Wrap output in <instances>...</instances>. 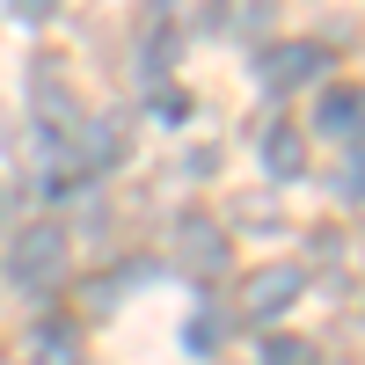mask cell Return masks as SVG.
Here are the masks:
<instances>
[{
    "label": "cell",
    "mask_w": 365,
    "mask_h": 365,
    "mask_svg": "<svg viewBox=\"0 0 365 365\" xmlns=\"http://www.w3.org/2000/svg\"><path fill=\"white\" fill-rule=\"evenodd\" d=\"M8 8H15V22H51L58 0H8Z\"/></svg>",
    "instance_id": "cell-12"
},
{
    "label": "cell",
    "mask_w": 365,
    "mask_h": 365,
    "mask_svg": "<svg viewBox=\"0 0 365 365\" xmlns=\"http://www.w3.org/2000/svg\"><path fill=\"white\" fill-rule=\"evenodd\" d=\"M263 168H270V182L307 175V139H299V125H270L263 132Z\"/></svg>",
    "instance_id": "cell-5"
},
{
    "label": "cell",
    "mask_w": 365,
    "mask_h": 365,
    "mask_svg": "<svg viewBox=\"0 0 365 365\" xmlns=\"http://www.w3.org/2000/svg\"><path fill=\"white\" fill-rule=\"evenodd\" d=\"M336 197L358 212V154H344V168H336Z\"/></svg>",
    "instance_id": "cell-11"
},
{
    "label": "cell",
    "mask_w": 365,
    "mask_h": 365,
    "mask_svg": "<svg viewBox=\"0 0 365 365\" xmlns=\"http://www.w3.org/2000/svg\"><path fill=\"white\" fill-rule=\"evenodd\" d=\"M314 125H322L329 139H344V146H351V139H358V88H329Z\"/></svg>",
    "instance_id": "cell-6"
},
{
    "label": "cell",
    "mask_w": 365,
    "mask_h": 365,
    "mask_svg": "<svg viewBox=\"0 0 365 365\" xmlns=\"http://www.w3.org/2000/svg\"><path fill=\"white\" fill-rule=\"evenodd\" d=\"M263 365H322V358H314L307 336H270L263 344Z\"/></svg>",
    "instance_id": "cell-8"
},
{
    "label": "cell",
    "mask_w": 365,
    "mask_h": 365,
    "mask_svg": "<svg viewBox=\"0 0 365 365\" xmlns=\"http://www.w3.org/2000/svg\"><path fill=\"white\" fill-rule=\"evenodd\" d=\"M0 205H8V197H0Z\"/></svg>",
    "instance_id": "cell-13"
},
{
    "label": "cell",
    "mask_w": 365,
    "mask_h": 365,
    "mask_svg": "<svg viewBox=\"0 0 365 365\" xmlns=\"http://www.w3.org/2000/svg\"><path fill=\"white\" fill-rule=\"evenodd\" d=\"M292 299H299V270H292V263H270V270H256V278H249L241 314H249V322H278Z\"/></svg>",
    "instance_id": "cell-4"
},
{
    "label": "cell",
    "mask_w": 365,
    "mask_h": 365,
    "mask_svg": "<svg viewBox=\"0 0 365 365\" xmlns=\"http://www.w3.org/2000/svg\"><path fill=\"white\" fill-rule=\"evenodd\" d=\"M314 73H329V51L322 44H270L263 58H256V81L263 88H299V81H314Z\"/></svg>",
    "instance_id": "cell-3"
},
{
    "label": "cell",
    "mask_w": 365,
    "mask_h": 365,
    "mask_svg": "<svg viewBox=\"0 0 365 365\" xmlns=\"http://www.w3.org/2000/svg\"><path fill=\"white\" fill-rule=\"evenodd\" d=\"M29 344H37V351H29L37 365H81V344H73V329H37Z\"/></svg>",
    "instance_id": "cell-7"
},
{
    "label": "cell",
    "mask_w": 365,
    "mask_h": 365,
    "mask_svg": "<svg viewBox=\"0 0 365 365\" xmlns=\"http://www.w3.org/2000/svg\"><path fill=\"white\" fill-rule=\"evenodd\" d=\"M58 278H66V227H51V220L22 227L15 249H8V285L44 292V285H58Z\"/></svg>",
    "instance_id": "cell-1"
},
{
    "label": "cell",
    "mask_w": 365,
    "mask_h": 365,
    "mask_svg": "<svg viewBox=\"0 0 365 365\" xmlns=\"http://www.w3.org/2000/svg\"><path fill=\"white\" fill-rule=\"evenodd\" d=\"M220 336H227V329H220V322H212V314H197L190 329H182V344H190L197 358H212V351H220Z\"/></svg>",
    "instance_id": "cell-9"
},
{
    "label": "cell",
    "mask_w": 365,
    "mask_h": 365,
    "mask_svg": "<svg viewBox=\"0 0 365 365\" xmlns=\"http://www.w3.org/2000/svg\"><path fill=\"white\" fill-rule=\"evenodd\" d=\"M168 263L182 270V278H197V285L227 278V234H220V220H205V212H182V220L168 227Z\"/></svg>",
    "instance_id": "cell-2"
},
{
    "label": "cell",
    "mask_w": 365,
    "mask_h": 365,
    "mask_svg": "<svg viewBox=\"0 0 365 365\" xmlns=\"http://www.w3.org/2000/svg\"><path fill=\"white\" fill-rule=\"evenodd\" d=\"M154 117L161 125H182V117H190V96H182V88H154Z\"/></svg>",
    "instance_id": "cell-10"
}]
</instances>
